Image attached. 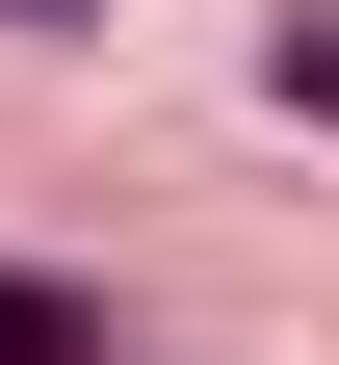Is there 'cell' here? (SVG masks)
I'll return each mask as SVG.
<instances>
[{
  "instance_id": "6da1fadb",
  "label": "cell",
  "mask_w": 339,
  "mask_h": 365,
  "mask_svg": "<svg viewBox=\"0 0 339 365\" xmlns=\"http://www.w3.org/2000/svg\"><path fill=\"white\" fill-rule=\"evenodd\" d=\"M0 365H105V287H53V261H0Z\"/></svg>"
},
{
  "instance_id": "7a4b0ae2",
  "label": "cell",
  "mask_w": 339,
  "mask_h": 365,
  "mask_svg": "<svg viewBox=\"0 0 339 365\" xmlns=\"http://www.w3.org/2000/svg\"><path fill=\"white\" fill-rule=\"evenodd\" d=\"M261 105H287V130H339V26H287V53H261Z\"/></svg>"
},
{
  "instance_id": "3957f363",
  "label": "cell",
  "mask_w": 339,
  "mask_h": 365,
  "mask_svg": "<svg viewBox=\"0 0 339 365\" xmlns=\"http://www.w3.org/2000/svg\"><path fill=\"white\" fill-rule=\"evenodd\" d=\"M0 26H105V0H0Z\"/></svg>"
}]
</instances>
